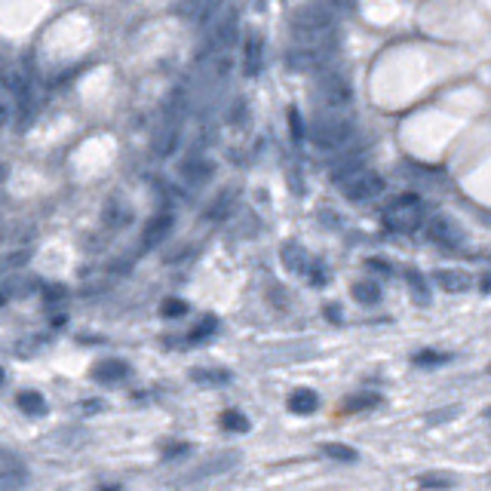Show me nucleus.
<instances>
[{
    "label": "nucleus",
    "mask_w": 491,
    "mask_h": 491,
    "mask_svg": "<svg viewBox=\"0 0 491 491\" xmlns=\"http://www.w3.org/2000/svg\"><path fill=\"white\" fill-rule=\"evenodd\" d=\"M384 225L396 234H412L424 225V203L418 193H400L390 206L384 209Z\"/></svg>",
    "instance_id": "nucleus-1"
},
{
    "label": "nucleus",
    "mask_w": 491,
    "mask_h": 491,
    "mask_svg": "<svg viewBox=\"0 0 491 491\" xmlns=\"http://www.w3.org/2000/svg\"><path fill=\"white\" fill-rule=\"evenodd\" d=\"M350 138H354V123L341 117H320L310 129V142L320 151H341Z\"/></svg>",
    "instance_id": "nucleus-2"
},
{
    "label": "nucleus",
    "mask_w": 491,
    "mask_h": 491,
    "mask_svg": "<svg viewBox=\"0 0 491 491\" xmlns=\"http://www.w3.org/2000/svg\"><path fill=\"white\" fill-rule=\"evenodd\" d=\"M313 98L320 101V108L338 111V108H347L350 105V98H354V89H350V83H347L344 74L326 71V74H320L317 86H313Z\"/></svg>",
    "instance_id": "nucleus-3"
},
{
    "label": "nucleus",
    "mask_w": 491,
    "mask_h": 491,
    "mask_svg": "<svg viewBox=\"0 0 491 491\" xmlns=\"http://www.w3.org/2000/svg\"><path fill=\"white\" fill-rule=\"evenodd\" d=\"M181 120H184V96L175 92L169 108H166V117L160 123V132L154 138V154L157 157H166L175 147V138H179V129H181Z\"/></svg>",
    "instance_id": "nucleus-4"
},
{
    "label": "nucleus",
    "mask_w": 491,
    "mask_h": 491,
    "mask_svg": "<svg viewBox=\"0 0 491 491\" xmlns=\"http://www.w3.org/2000/svg\"><path fill=\"white\" fill-rule=\"evenodd\" d=\"M335 18H338L335 4L322 0V4H307V6L295 9L292 28H298V31H332V28H335Z\"/></svg>",
    "instance_id": "nucleus-5"
},
{
    "label": "nucleus",
    "mask_w": 491,
    "mask_h": 491,
    "mask_svg": "<svg viewBox=\"0 0 491 491\" xmlns=\"http://www.w3.org/2000/svg\"><path fill=\"white\" fill-rule=\"evenodd\" d=\"M239 464V451H221V455H212V458H206L203 464H197V467H191L188 473L184 476H179V482L181 485H193V482H206V479H212V476H221V473H227V470H234Z\"/></svg>",
    "instance_id": "nucleus-6"
},
{
    "label": "nucleus",
    "mask_w": 491,
    "mask_h": 491,
    "mask_svg": "<svg viewBox=\"0 0 491 491\" xmlns=\"http://www.w3.org/2000/svg\"><path fill=\"white\" fill-rule=\"evenodd\" d=\"M341 191H344V197L354 200V203H368V200H375L384 193V179L372 169H359L354 179H347L341 184Z\"/></svg>",
    "instance_id": "nucleus-7"
},
{
    "label": "nucleus",
    "mask_w": 491,
    "mask_h": 491,
    "mask_svg": "<svg viewBox=\"0 0 491 491\" xmlns=\"http://www.w3.org/2000/svg\"><path fill=\"white\" fill-rule=\"evenodd\" d=\"M427 237L433 239V243L446 246V249H458L461 243H464V234H461V227L451 221L448 215H436L427 225Z\"/></svg>",
    "instance_id": "nucleus-8"
},
{
    "label": "nucleus",
    "mask_w": 491,
    "mask_h": 491,
    "mask_svg": "<svg viewBox=\"0 0 491 491\" xmlns=\"http://www.w3.org/2000/svg\"><path fill=\"white\" fill-rule=\"evenodd\" d=\"M237 37V13L234 9H227L225 16L215 22V28H212V40H209V52H227V46L234 43Z\"/></svg>",
    "instance_id": "nucleus-9"
},
{
    "label": "nucleus",
    "mask_w": 491,
    "mask_h": 491,
    "mask_svg": "<svg viewBox=\"0 0 491 491\" xmlns=\"http://www.w3.org/2000/svg\"><path fill=\"white\" fill-rule=\"evenodd\" d=\"M132 375V366L126 363V359H101V363L92 366V378H96L98 384H120L123 378Z\"/></svg>",
    "instance_id": "nucleus-10"
},
{
    "label": "nucleus",
    "mask_w": 491,
    "mask_h": 491,
    "mask_svg": "<svg viewBox=\"0 0 491 491\" xmlns=\"http://www.w3.org/2000/svg\"><path fill=\"white\" fill-rule=\"evenodd\" d=\"M4 470H0V482H4V491H16V488H22L28 482V467L18 461L13 451H4Z\"/></svg>",
    "instance_id": "nucleus-11"
},
{
    "label": "nucleus",
    "mask_w": 491,
    "mask_h": 491,
    "mask_svg": "<svg viewBox=\"0 0 491 491\" xmlns=\"http://www.w3.org/2000/svg\"><path fill=\"white\" fill-rule=\"evenodd\" d=\"M326 59H329V52L304 50V46H292L286 64H289L292 71H317V68H322V64H326Z\"/></svg>",
    "instance_id": "nucleus-12"
},
{
    "label": "nucleus",
    "mask_w": 491,
    "mask_h": 491,
    "mask_svg": "<svg viewBox=\"0 0 491 491\" xmlns=\"http://www.w3.org/2000/svg\"><path fill=\"white\" fill-rule=\"evenodd\" d=\"M261 62H264V40H261V34L252 31L246 37V46H243V74L246 77H258Z\"/></svg>",
    "instance_id": "nucleus-13"
},
{
    "label": "nucleus",
    "mask_w": 491,
    "mask_h": 491,
    "mask_svg": "<svg viewBox=\"0 0 491 491\" xmlns=\"http://www.w3.org/2000/svg\"><path fill=\"white\" fill-rule=\"evenodd\" d=\"M433 280H436V286L442 292H467L470 286H473V276H470L467 271H451V267H442V271L433 273Z\"/></svg>",
    "instance_id": "nucleus-14"
},
{
    "label": "nucleus",
    "mask_w": 491,
    "mask_h": 491,
    "mask_svg": "<svg viewBox=\"0 0 491 491\" xmlns=\"http://www.w3.org/2000/svg\"><path fill=\"white\" fill-rule=\"evenodd\" d=\"M280 258H283V267H286V271H292V273H307L310 264H313L301 243H283Z\"/></svg>",
    "instance_id": "nucleus-15"
},
{
    "label": "nucleus",
    "mask_w": 491,
    "mask_h": 491,
    "mask_svg": "<svg viewBox=\"0 0 491 491\" xmlns=\"http://www.w3.org/2000/svg\"><path fill=\"white\" fill-rule=\"evenodd\" d=\"M286 405H289V412H295V414H313L320 409V396H317V390H310V387H295L289 393V400H286Z\"/></svg>",
    "instance_id": "nucleus-16"
},
{
    "label": "nucleus",
    "mask_w": 491,
    "mask_h": 491,
    "mask_svg": "<svg viewBox=\"0 0 491 491\" xmlns=\"http://www.w3.org/2000/svg\"><path fill=\"white\" fill-rule=\"evenodd\" d=\"M359 169H363V151H347L335 166H332V181L341 188V184L347 179H354Z\"/></svg>",
    "instance_id": "nucleus-17"
},
{
    "label": "nucleus",
    "mask_w": 491,
    "mask_h": 491,
    "mask_svg": "<svg viewBox=\"0 0 491 491\" xmlns=\"http://www.w3.org/2000/svg\"><path fill=\"white\" fill-rule=\"evenodd\" d=\"M188 378L193 384H200V387H227L230 381H234V375H230L227 368H218V366H212V368H191Z\"/></svg>",
    "instance_id": "nucleus-18"
},
{
    "label": "nucleus",
    "mask_w": 491,
    "mask_h": 491,
    "mask_svg": "<svg viewBox=\"0 0 491 491\" xmlns=\"http://www.w3.org/2000/svg\"><path fill=\"white\" fill-rule=\"evenodd\" d=\"M169 230H172V215H157L147 221V227H145V237H142V249H154L157 243H163L166 237H169Z\"/></svg>",
    "instance_id": "nucleus-19"
},
{
    "label": "nucleus",
    "mask_w": 491,
    "mask_h": 491,
    "mask_svg": "<svg viewBox=\"0 0 491 491\" xmlns=\"http://www.w3.org/2000/svg\"><path fill=\"white\" fill-rule=\"evenodd\" d=\"M384 402V396L378 390H363V393H354L347 396L344 402H341V412L354 414V412H368V409H378V405Z\"/></svg>",
    "instance_id": "nucleus-20"
},
{
    "label": "nucleus",
    "mask_w": 491,
    "mask_h": 491,
    "mask_svg": "<svg viewBox=\"0 0 491 491\" xmlns=\"http://www.w3.org/2000/svg\"><path fill=\"white\" fill-rule=\"evenodd\" d=\"M320 455L329 461H341V464H356L359 461V451L354 446H347V442H322Z\"/></svg>",
    "instance_id": "nucleus-21"
},
{
    "label": "nucleus",
    "mask_w": 491,
    "mask_h": 491,
    "mask_svg": "<svg viewBox=\"0 0 491 491\" xmlns=\"http://www.w3.org/2000/svg\"><path fill=\"white\" fill-rule=\"evenodd\" d=\"M16 405L22 409L25 414H31V418H37V414H46V400L37 390H22L16 393Z\"/></svg>",
    "instance_id": "nucleus-22"
},
{
    "label": "nucleus",
    "mask_w": 491,
    "mask_h": 491,
    "mask_svg": "<svg viewBox=\"0 0 491 491\" xmlns=\"http://www.w3.org/2000/svg\"><path fill=\"white\" fill-rule=\"evenodd\" d=\"M218 424H221V430H227V433H249V418L239 409H225L221 412V418H218Z\"/></svg>",
    "instance_id": "nucleus-23"
},
{
    "label": "nucleus",
    "mask_w": 491,
    "mask_h": 491,
    "mask_svg": "<svg viewBox=\"0 0 491 491\" xmlns=\"http://www.w3.org/2000/svg\"><path fill=\"white\" fill-rule=\"evenodd\" d=\"M218 332V317H212V313H206L197 326H193L191 332H188V344H203L206 338H212Z\"/></svg>",
    "instance_id": "nucleus-24"
},
{
    "label": "nucleus",
    "mask_w": 491,
    "mask_h": 491,
    "mask_svg": "<svg viewBox=\"0 0 491 491\" xmlns=\"http://www.w3.org/2000/svg\"><path fill=\"white\" fill-rule=\"evenodd\" d=\"M181 172H184V179H188L191 184H203L212 175V166L206 160H200V157H193V160H188L181 166Z\"/></svg>",
    "instance_id": "nucleus-25"
},
{
    "label": "nucleus",
    "mask_w": 491,
    "mask_h": 491,
    "mask_svg": "<svg viewBox=\"0 0 491 491\" xmlns=\"http://www.w3.org/2000/svg\"><path fill=\"white\" fill-rule=\"evenodd\" d=\"M354 298L359 301V304H378L381 301V286L378 283H372V280H359V283H354Z\"/></svg>",
    "instance_id": "nucleus-26"
},
{
    "label": "nucleus",
    "mask_w": 491,
    "mask_h": 491,
    "mask_svg": "<svg viewBox=\"0 0 491 491\" xmlns=\"http://www.w3.org/2000/svg\"><path fill=\"white\" fill-rule=\"evenodd\" d=\"M405 280H409V289H412V298L421 304V307H427L430 304V289L427 283H424L421 271H405Z\"/></svg>",
    "instance_id": "nucleus-27"
},
{
    "label": "nucleus",
    "mask_w": 491,
    "mask_h": 491,
    "mask_svg": "<svg viewBox=\"0 0 491 491\" xmlns=\"http://www.w3.org/2000/svg\"><path fill=\"white\" fill-rule=\"evenodd\" d=\"M448 359H451V354H442V350H418V354L412 356V363L421 366V368H433V366L448 363Z\"/></svg>",
    "instance_id": "nucleus-28"
},
{
    "label": "nucleus",
    "mask_w": 491,
    "mask_h": 491,
    "mask_svg": "<svg viewBox=\"0 0 491 491\" xmlns=\"http://www.w3.org/2000/svg\"><path fill=\"white\" fill-rule=\"evenodd\" d=\"M191 307H188V301H181V298H166L163 304H160V317H166V320H179V317H184Z\"/></svg>",
    "instance_id": "nucleus-29"
},
{
    "label": "nucleus",
    "mask_w": 491,
    "mask_h": 491,
    "mask_svg": "<svg viewBox=\"0 0 491 491\" xmlns=\"http://www.w3.org/2000/svg\"><path fill=\"white\" fill-rule=\"evenodd\" d=\"M418 485H421V488H427V491H448V488L455 485V482H451L448 476H436V473H427V476H421V479H418Z\"/></svg>",
    "instance_id": "nucleus-30"
},
{
    "label": "nucleus",
    "mask_w": 491,
    "mask_h": 491,
    "mask_svg": "<svg viewBox=\"0 0 491 491\" xmlns=\"http://www.w3.org/2000/svg\"><path fill=\"white\" fill-rule=\"evenodd\" d=\"M193 446L191 442H169V446L163 448V461H172V458H181V455H191Z\"/></svg>",
    "instance_id": "nucleus-31"
},
{
    "label": "nucleus",
    "mask_w": 491,
    "mask_h": 491,
    "mask_svg": "<svg viewBox=\"0 0 491 491\" xmlns=\"http://www.w3.org/2000/svg\"><path fill=\"white\" fill-rule=\"evenodd\" d=\"M289 132L295 142H301L304 138V126H301V114H298V108H289Z\"/></svg>",
    "instance_id": "nucleus-32"
},
{
    "label": "nucleus",
    "mask_w": 491,
    "mask_h": 491,
    "mask_svg": "<svg viewBox=\"0 0 491 491\" xmlns=\"http://www.w3.org/2000/svg\"><path fill=\"white\" fill-rule=\"evenodd\" d=\"M307 276H310V283H313V286H326V283H329V271H326V267H322L320 261H317V264H310Z\"/></svg>",
    "instance_id": "nucleus-33"
},
{
    "label": "nucleus",
    "mask_w": 491,
    "mask_h": 491,
    "mask_svg": "<svg viewBox=\"0 0 491 491\" xmlns=\"http://www.w3.org/2000/svg\"><path fill=\"white\" fill-rule=\"evenodd\" d=\"M43 298H46V301H62V298H64V286H59V283L46 286V289H43Z\"/></svg>",
    "instance_id": "nucleus-34"
},
{
    "label": "nucleus",
    "mask_w": 491,
    "mask_h": 491,
    "mask_svg": "<svg viewBox=\"0 0 491 491\" xmlns=\"http://www.w3.org/2000/svg\"><path fill=\"white\" fill-rule=\"evenodd\" d=\"M101 409H105V402H101V400H86V402H83V412H86V414L101 412Z\"/></svg>",
    "instance_id": "nucleus-35"
},
{
    "label": "nucleus",
    "mask_w": 491,
    "mask_h": 491,
    "mask_svg": "<svg viewBox=\"0 0 491 491\" xmlns=\"http://www.w3.org/2000/svg\"><path fill=\"white\" fill-rule=\"evenodd\" d=\"M368 267H372V271H381V273H390V271H393V267L384 264L381 258H372V261H368Z\"/></svg>",
    "instance_id": "nucleus-36"
},
{
    "label": "nucleus",
    "mask_w": 491,
    "mask_h": 491,
    "mask_svg": "<svg viewBox=\"0 0 491 491\" xmlns=\"http://www.w3.org/2000/svg\"><path fill=\"white\" fill-rule=\"evenodd\" d=\"M326 320H329V322H341V313H338V304H326Z\"/></svg>",
    "instance_id": "nucleus-37"
},
{
    "label": "nucleus",
    "mask_w": 491,
    "mask_h": 491,
    "mask_svg": "<svg viewBox=\"0 0 491 491\" xmlns=\"http://www.w3.org/2000/svg\"><path fill=\"white\" fill-rule=\"evenodd\" d=\"M98 491H123V485H120V482H111V485H101Z\"/></svg>",
    "instance_id": "nucleus-38"
},
{
    "label": "nucleus",
    "mask_w": 491,
    "mask_h": 491,
    "mask_svg": "<svg viewBox=\"0 0 491 491\" xmlns=\"http://www.w3.org/2000/svg\"><path fill=\"white\" fill-rule=\"evenodd\" d=\"M482 292H491V276H485V280H482Z\"/></svg>",
    "instance_id": "nucleus-39"
},
{
    "label": "nucleus",
    "mask_w": 491,
    "mask_h": 491,
    "mask_svg": "<svg viewBox=\"0 0 491 491\" xmlns=\"http://www.w3.org/2000/svg\"><path fill=\"white\" fill-rule=\"evenodd\" d=\"M485 418H491V409H485Z\"/></svg>",
    "instance_id": "nucleus-40"
},
{
    "label": "nucleus",
    "mask_w": 491,
    "mask_h": 491,
    "mask_svg": "<svg viewBox=\"0 0 491 491\" xmlns=\"http://www.w3.org/2000/svg\"><path fill=\"white\" fill-rule=\"evenodd\" d=\"M488 375H491V366H488Z\"/></svg>",
    "instance_id": "nucleus-41"
}]
</instances>
